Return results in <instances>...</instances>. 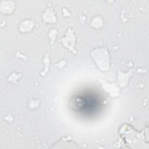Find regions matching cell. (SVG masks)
Instances as JSON below:
<instances>
[{"mask_svg":"<svg viewBox=\"0 0 149 149\" xmlns=\"http://www.w3.org/2000/svg\"><path fill=\"white\" fill-rule=\"evenodd\" d=\"M43 19L47 22H55V17L54 14L52 12V10H51L50 9H48V10L46 12V13L44 14Z\"/></svg>","mask_w":149,"mask_h":149,"instance_id":"6da1fadb","label":"cell"}]
</instances>
